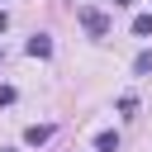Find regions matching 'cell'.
I'll list each match as a JSON object with an SVG mask.
<instances>
[{
  "label": "cell",
  "instance_id": "cell-1",
  "mask_svg": "<svg viewBox=\"0 0 152 152\" xmlns=\"http://www.w3.org/2000/svg\"><path fill=\"white\" fill-rule=\"evenodd\" d=\"M76 19H81V28H86L90 38H104V33L114 28V19H109L104 10H95V5H81V10H76Z\"/></svg>",
  "mask_w": 152,
  "mask_h": 152
},
{
  "label": "cell",
  "instance_id": "cell-2",
  "mask_svg": "<svg viewBox=\"0 0 152 152\" xmlns=\"http://www.w3.org/2000/svg\"><path fill=\"white\" fill-rule=\"evenodd\" d=\"M24 52H28V57H52V38H48V33H33V38L24 43Z\"/></svg>",
  "mask_w": 152,
  "mask_h": 152
},
{
  "label": "cell",
  "instance_id": "cell-3",
  "mask_svg": "<svg viewBox=\"0 0 152 152\" xmlns=\"http://www.w3.org/2000/svg\"><path fill=\"white\" fill-rule=\"evenodd\" d=\"M48 138H52V124H28V128H24V142H28V147H43Z\"/></svg>",
  "mask_w": 152,
  "mask_h": 152
},
{
  "label": "cell",
  "instance_id": "cell-4",
  "mask_svg": "<svg viewBox=\"0 0 152 152\" xmlns=\"http://www.w3.org/2000/svg\"><path fill=\"white\" fill-rule=\"evenodd\" d=\"M95 147H100V152H119V133H109V128L95 133Z\"/></svg>",
  "mask_w": 152,
  "mask_h": 152
},
{
  "label": "cell",
  "instance_id": "cell-5",
  "mask_svg": "<svg viewBox=\"0 0 152 152\" xmlns=\"http://www.w3.org/2000/svg\"><path fill=\"white\" fill-rule=\"evenodd\" d=\"M133 71H138V76H152V52H138V57H133Z\"/></svg>",
  "mask_w": 152,
  "mask_h": 152
},
{
  "label": "cell",
  "instance_id": "cell-6",
  "mask_svg": "<svg viewBox=\"0 0 152 152\" xmlns=\"http://www.w3.org/2000/svg\"><path fill=\"white\" fill-rule=\"evenodd\" d=\"M133 33L147 38V33H152V14H138V19H133Z\"/></svg>",
  "mask_w": 152,
  "mask_h": 152
},
{
  "label": "cell",
  "instance_id": "cell-7",
  "mask_svg": "<svg viewBox=\"0 0 152 152\" xmlns=\"http://www.w3.org/2000/svg\"><path fill=\"white\" fill-rule=\"evenodd\" d=\"M138 109V95H119V114H133Z\"/></svg>",
  "mask_w": 152,
  "mask_h": 152
},
{
  "label": "cell",
  "instance_id": "cell-8",
  "mask_svg": "<svg viewBox=\"0 0 152 152\" xmlns=\"http://www.w3.org/2000/svg\"><path fill=\"white\" fill-rule=\"evenodd\" d=\"M0 104H14V86H0Z\"/></svg>",
  "mask_w": 152,
  "mask_h": 152
},
{
  "label": "cell",
  "instance_id": "cell-9",
  "mask_svg": "<svg viewBox=\"0 0 152 152\" xmlns=\"http://www.w3.org/2000/svg\"><path fill=\"white\" fill-rule=\"evenodd\" d=\"M5 28H10V14H5V10H0V33H5Z\"/></svg>",
  "mask_w": 152,
  "mask_h": 152
},
{
  "label": "cell",
  "instance_id": "cell-10",
  "mask_svg": "<svg viewBox=\"0 0 152 152\" xmlns=\"http://www.w3.org/2000/svg\"><path fill=\"white\" fill-rule=\"evenodd\" d=\"M114 5H133V0H114Z\"/></svg>",
  "mask_w": 152,
  "mask_h": 152
},
{
  "label": "cell",
  "instance_id": "cell-11",
  "mask_svg": "<svg viewBox=\"0 0 152 152\" xmlns=\"http://www.w3.org/2000/svg\"><path fill=\"white\" fill-rule=\"evenodd\" d=\"M0 152H10V147H0Z\"/></svg>",
  "mask_w": 152,
  "mask_h": 152
},
{
  "label": "cell",
  "instance_id": "cell-12",
  "mask_svg": "<svg viewBox=\"0 0 152 152\" xmlns=\"http://www.w3.org/2000/svg\"><path fill=\"white\" fill-rule=\"evenodd\" d=\"M0 57H5V52H0Z\"/></svg>",
  "mask_w": 152,
  "mask_h": 152
}]
</instances>
